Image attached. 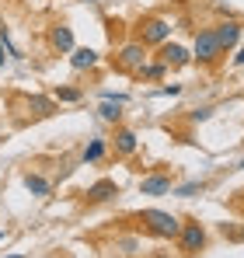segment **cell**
Returning <instances> with one entry per match:
<instances>
[{"label": "cell", "instance_id": "44dd1931", "mask_svg": "<svg viewBox=\"0 0 244 258\" xmlns=\"http://www.w3.org/2000/svg\"><path fill=\"white\" fill-rule=\"evenodd\" d=\"M209 112H213V108H196V112H192V119H196V122H206V119H209Z\"/></svg>", "mask_w": 244, "mask_h": 258}, {"label": "cell", "instance_id": "d6986e66", "mask_svg": "<svg viewBox=\"0 0 244 258\" xmlns=\"http://www.w3.org/2000/svg\"><path fill=\"white\" fill-rule=\"evenodd\" d=\"M196 192H203V181H185V185L178 188V196H185V199H189V196H196Z\"/></svg>", "mask_w": 244, "mask_h": 258}, {"label": "cell", "instance_id": "52a82bcc", "mask_svg": "<svg viewBox=\"0 0 244 258\" xmlns=\"http://www.w3.org/2000/svg\"><path fill=\"white\" fill-rule=\"evenodd\" d=\"M216 39H220V49L223 52H230L234 45L241 42V25L237 21H220L216 25Z\"/></svg>", "mask_w": 244, "mask_h": 258}, {"label": "cell", "instance_id": "2e32d148", "mask_svg": "<svg viewBox=\"0 0 244 258\" xmlns=\"http://www.w3.org/2000/svg\"><path fill=\"white\" fill-rule=\"evenodd\" d=\"M101 157H105V140H91V143L84 147V154H81L84 164H94V161H101Z\"/></svg>", "mask_w": 244, "mask_h": 258}, {"label": "cell", "instance_id": "ac0fdd59", "mask_svg": "<svg viewBox=\"0 0 244 258\" xmlns=\"http://www.w3.org/2000/svg\"><path fill=\"white\" fill-rule=\"evenodd\" d=\"M56 101H81V87H56Z\"/></svg>", "mask_w": 244, "mask_h": 258}, {"label": "cell", "instance_id": "3957f363", "mask_svg": "<svg viewBox=\"0 0 244 258\" xmlns=\"http://www.w3.org/2000/svg\"><path fill=\"white\" fill-rule=\"evenodd\" d=\"M223 56V49H220V39H216V28H203L199 35H196V59L209 67V63H216Z\"/></svg>", "mask_w": 244, "mask_h": 258}, {"label": "cell", "instance_id": "d4e9b609", "mask_svg": "<svg viewBox=\"0 0 244 258\" xmlns=\"http://www.w3.org/2000/svg\"><path fill=\"white\" fill-rule=\"evenodd\" d=\"M237 168H244V161H241V164H237Z\"/></svg>", "mask_w": 244, "mask_h": 258}, {"label": "cell", "instance_id": "7402d4cb", "mask_svg": "<svg viewBox=\"0 0 244 258\" xmlns=\"http://www.w3.org/2000/svg\"><path fill=\"white\" fill-rule=\"evenodd\" d=\"M4 63H7V42L0 39V67H4Z\"/></svg>", "mask_w": 244, "mask_h": 258}, {"label": "cell", "instance_id": "9c48e42d", "mask_svg": "<svg viewBox=\"0 0 244 258\" xmlns=\"http://www.w3.org/2000/svg\"><path fill=\"white\" fill-rule=\"evenodd\" d=\"M140 192H143V196H167V192H171V178H167V174H147V178L140 181Z\"/></svg>", "mask_w": 244, "mask_h": 258}, {"label": "cell", "instance_id": "7a4b0ae2", "mask_svg": "<svg viewBox=\"0 0 244 258\" xmlns=\"http://www.w3.org/2000/svg\"><path fill=\"white\" fill-rule=\"evenodd\" d=\"M178 248L185 255H199L206 248V227L199 220H181V234H178Z\"/></svg>", "mask_w": 244, "mask_h": 258}, {"label": "cell", "instance_id": "9a60e30c", "mask_svg": "<svg viewBox=\"0 0 244 258\" xmlns=\"http://www.w3.org/2000/svg\"><path fill=\"white\" fill-rule=\"evenodd\" d=\"M98 115H101L105 122H119V119H122V101H108V98H101Z\"/></svg>", "mask_w": 244, "mask_h": 258}, {"label": "cell", "instance_id": "5b68a950", "mask_svg": "<svg viewBox=\"0 0 244 258\" xmlns=\"http://www.w3.org/2000/svg\"><path fill=\"white\" fill-rule=\"evenodd\" d=\"M115 63H119L122 70H143V63H147V45H143V42H129L119 52Z\"/></svg>", "mask_w": 244, "mask_h": 258}, {"label": "cell", "instance_id": "8fae6325", "mask_svg": "<svg viewBox=\"0 0 244 258\" xmlns=\"http://www.w3.org/2000/svg\"><path fill=\"white\" fill-rule=\"evenodd\" d=\"M115 154H122V157L136 154V133L133 129H126V126L115 129Z\"/></svg>", "mask_w": 244, "mask_h": 258}, {"label": "cell", "instance_id": "8992f818", "mask_svg": "<svg viewBox=\"0 0 244 258\" xmlns=\"http://www.w3.org/2000/svg\"><path fill=\"white\" fill-rule=\"evenodd\" d=\"M115 196H119V185H115L112 178H101V181H94V185L84 192L87 203H108V199H115Z\"/></svg>", "mask_w": 244, "mask_h": 258}, {"label": "cell", "instance_id": "4fadbf2b", "mask_svg": "<svg viewBox=\"0 0 244 258\" xmlns=\"http://www.w3.org/2000/svg\"><path fill=\"white\" fill-rule=\"evenodd\" d=\"M70 67H74V70H91V67H98V52H94V49H87V45L74 49V56H70Z\"/></svg>", "mask_w": 244, "mask_h": 258}, {"label": "cell", "instance_id": "603a6c76", "mask_svg": "<svg viewBox=\"0 0 244 258\" xmlns=\"http://www.w3.org/2000/svg\"><path fill=\"white\" fill-rule=\"evenodd\" d=\"M234 63H237V67H244V49L237 52V56H234Z\"/></svg>", "mask_w": 244, "mask_h": 258}, {"label": "cell", "instance_id": "ffe728a7", "mask_svg": "<svg viewBox=\"0 0 244 258\" xmlns=\"http://www.w3.org/2000/svg\"><path fill=\"white\" fill-rule=\"evenodd\" d=\"M157 94H161V98H174V94H181V84H167V87H161Z\"/></svg>", "mask_w": 244, "mask_h": 258}, {"label": "cell", "instance_id": "ba28073f", "mask_svg": "<svg viewBox=\"0 0 244 258\" xmlns=\"http://www.w3.org/2000/svg\"><path fill=\"white\" fill-rule=\"evenodd\" d=\"M49 45H52L56 52H74V32H70L67 25H52V28H49Z\"/></svg>", "mask_w": 244, "mask_h": 258}, {"label": "cell", "instance_id": "277c9868", "mask_svg": "<svg viewBox=\"0 0 244 258\" xmlns=\"http://www.w3.org/2000/svg\"><path fill=\"white\" fill-rule=\"evenodd\" d=\"M171 39V25L164 18H147L140 21V42L143 45H164Z\"/></svg>", "mask_w": 244, "mask_h": 258}, {"label": "cell", "instance_id": "5bb4252c", "mask_svg": "<svg viewBox=\"0 0 244 258\" xmlns=\"http://www.w3.org/2000/svg\"><path fill=\"white\" fill-rule=\"evenodd\" d=\"M21 181H25V188H28V192H32V196H49V192H52V185H49V181H45V178H42V174H25V178H21Z\"/></svg>", "mask_w": 244, "mask_h": 258}, {"label": "cell", "instance_id": "cb8c5ba5", "mask_svg": "<svg viewBox=\"0 0 244 258\" xmlns=\"http://www.w3.org/2000/svg\"><path fill=\"white\" fill-rule=\"evenodd\" d=\"M7 258H21V255H7Z\"/></svg>", "mask_w": 244, "mask_h": 258}, {"label": "cell", "instance_id": "6da1fadb", "mask_svg": "<svg viewBox=\"0 0 244 258\" xmlns=\"http://www.w3.org/2000/svg\"><path fill=\"white\" fill-rule=\"evenodd\" d=\"M140 223H143L147 234H154V237H178V234H181V220L164 213V210H143V213H140Z\"/></svg>", "mask_w": 244, "mask_h": 258}, {"label": "cell", "instance_id": "30bf717a", "mask_svg": "<svg viewBox=\"0 0 244 258\" xmlns=\"http://www.w3.org/2000/svg\"><path fill=\"white\" fill-rule=\"evenodd\" d=\"M161 59L167 63V67H185L192 56H189V49L185 45H178V42H164L161 45Z\"/></svg>", "mask_w": 244, "mask_h": 258}, {"label": "cell", "instance_id": "484cf974", "mask_svg": "<svg viewBox=\"0 0 244 258\" xmlns=\"http://www.w3.org/2000/svg\"><path fill=\"white\" fill-rule=\"evenodd\" d=\"M0 237H4V230H0Z\"/></svg>", "mask_w": 244, "mask_h": 258}, {"label": "cell", "instance_id": "7c38bea8", "mask_svg": "<svg viewBox=\"0 0 244 258\" xmlns=\"http://www.w3.org/2000/svg\"><path fill=\"white\" fill-rule=\"evenodd\" d=\"M25 105H28V115H32V119H49V115L56 112V105H52L49 98H39V94H32Z\"/></svg>", "mask_w": 244, "mask_h": 258}, {"label": "cell", "instance_id": "e0dca14e", "mask_svg": "<svg viewBox=\"0 0 244 258\" xmlns=\"http://www.w3.org/2000/svg\"><path fill=\"white\" fill-rule=\"evenodd\" d=\"M164 70H167V63L161 59V63H143V70H136V74H140L143 81H161Z\"/></svg>", "mask_w": 244, "mask_h": 258}]
</instances>
